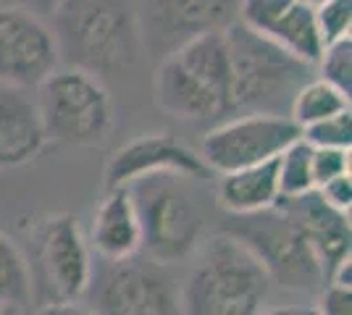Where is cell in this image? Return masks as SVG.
<instances>
[{"label":"cell","mask_w":352,"mask_h":315,"mask_svg":"<svg viewBox=\"0 0 352 315\" xmlns=\"http://www.w3.org/2000/svg\"><path fill=\"white\" fill-rule=\"evenodd\" d=\"M89 244L69 213L45 218L37 229V257L32 268L34 297L40 305L50 302H79L92 281Z\"/></svg>","instance_id":"cell-9"},{"label":"cell","mask_w":352,"mask_h":315,"mask_svg":"<svg viewBox=\"0 0 352 315\" xmlns=\"http://www.w3.org/2000/svg\"><path fill=\"white\" fill-rule=\"evenodd\" d=\"M140 221V255L155 266L190 260L203 244L206 215L182 176H147L126 187Z\"/></svg>","instance_id":"cell-5"},{"label":"cell","mask_w":352,"mask_h":315,"mask_svg":"<svg viewBox=\"0 0 352 315\" xmlns=\"http://www.w3.org/2000/svg\"><path fill=\"white\" fill-rule=\"evenodd\" d=\"M89 310L95 315H182L179 289L168 270L137 255L92 266Z\"/></svg>","instance_id":"cell-8"},{"label":"cell","mask_w":352,"mask_h":315,"mask_svg":"<svg viewBox=\"0 0 352 315\" xmlns=\"http://www.w3.org/2000/svg\"><path fill=\"white\" fill-rule=\"evenodd\" d=\"M53 34L69 69L85 74L126 71L140 60L145 34L142 16L126 3H63Z\"/></svg>","instance_id":"cell-3"},{"label":"cell","mask_w":352,"mask_h":315,"mask_svg":"<svg viewBox=\"0 0 352 315\" xmlns=\"http://www.w3.org/2000/svg\"><path fill=\"white\" fill-rule=\"evenodd\" d=\"M37 110L47 142L98 148L113 129V100L100 79L79 69H56L37 87Z\"/></svg>","instance_id":"cell-6"},{"label":"cell","mask_w":352,"mask_h":315,"mask_svg":"<svg viewBox=\"0 0 352 315\" xmlns=\"http://www.w3.org/2000/svg\"><path fill=\"white\" fill-rule=\"evenodd\" d=\"M281 202L287 205V210L302 229L313 255L321 263L323 279H329L331 270L337 268L342 260L350 257V215L331 210L318 197V192H310L297 200H281Z\"/></svg>","instance_id":"cell-15"},{"label":"cell","mask_w":352,"mask_h":315,"mask_svg":"<svg viewBox=\"0 0 352 315\" xmlns=\"http://www.w3.org/2000/svg\"><path fill=\"white\" fill-rule=\"evenodd\" d=\"M263 315H318L313 305H284V307H274L265 310Z\"/></svg>","instance_id":"cell-29"},{"label":"cell","mask_w":352,"mask_h":315,"mask_svg":"<svg viewBox=\"0 0 352 315\" xmlns=\"http://www.w3.org/2000/svg\"><path fill=\"white\" fill-rule=\"evenodd\" d=\"M316 27H318L323 47L350 37L352 3L350 0H323V3H316Z\"/></svg>","instance_id":"cell-24"},{"label":"cell","mask_w":352,"mask_h":315,"mask_svg":"<svg viewBox=\"0 0 352 315\" xmlns=\"http://www.w3.org/2000/svg\"><path fill=\"white\" fill-rule=\"evenodd\" d=\"M239 21L263 34L292 58L316 66L323 43L316 27V3L302 0H248L239 5Z\"/></svg>","instance_id":"cell-13"},{"label":"cell","mask_w":352,"mask_h":315,"mask_svg":"<svg viewBox=\"0 0 352 315\" xmlns=\"http://www.w3.org/2000/svg\"><path fill=\"white\" fill-rule=\"evenodd\" d=\"M150 8H153V19L161 24L163 34L168 37L184 34V43L206 32L229 27L236 14V5L232 3H161Z\"/></svg>","instance_id":"cell-18"},{"label":"cell","mask_w":352,"mask_h":315,"mask_svg":"<svg viewBox=\"0 0 352 315\" xmlns=\"http://www.w3.org/2000/svg\"><path fill=\"white\" fill-rule=\"evenodd\" d=\"M318 79L331 84L342 95H352V40L344 37L339 43L323 47L321 58H318Z\"/></svg>","instance_id":"cell-22"},{"label":"cell","mask_w":352,"mask_h":315,"mask_svg":"<svg viewBox=\"0 0 352 315\" xmlns=\"http://www.w3.org/2000/svg\"><path fill=\"white\" fill-rule=\"evenodd\" d=\"M263 263L271 281L287 289H310L326 281L318 257L313 255L300 224L287 210L284 202H276L271 210L255 215H234V224L226 229Z\"/></svg>","instance_id":"cell-7"},{"label":"cell","mask_w":352,"mask_h":315,"mask_svg":"<svg viewBox=\"0 0 352 315\" xmlns=\"http://www.w3.org/2000/svg\"><path fill=\"white\" fill-rule=\"evenodd\" d=\"M58 63V43L47 21L24 8H0V84L32 92Z\"/></svg>","instance_id":"cell-11"},{"label":"cell","mask_w":352,"mask_h":315,"mask_svg":"<svg viewBox=\"0 0 352 315\" xmlns=\"http://www.w3.org/2000/svg\"><path fill=\"white\" fill-rule=\"evenodd\" d=\"M89 247L105 263H118L140 255V221L129 189H108L92 215Z\"/></svg>","instance_id":"cell-16"},{"label":"cell","mask_w":352,"mask_h":315,"mask_svg":"<svg viewBox=\"0 0 352 315\" xmlns=\"http://www.w3.org/2000/svg\"><path fill=\"white\" fill-rule=\"evenodd\" d=\"M276 184H279V200H297L316 192L313 148L302 142V137L276 158Z\"/></svg>","instance_id":"cell-21"},{"label":"cell","mask_w":352,"mask_h":315,"mask_svg":"<svg viewBox=\"0 0 352 315\" xmlns=\"http://www.w3.org/2000/svg\"><path fill=\"white\" fill-rule=\"evenodd\" d=\"M263 263L232 234L203 240L179 289L182 315H263L271 297Z\"/></svg>","instance_id":"cell-1"},{"label":"cell","mask_w":352,"mask_h":315,"mask_svg":"<svg viewBox=\"0 0 352 315\" xmlns=\"http://www.w3.org/2000/svg\"><path fill=\"white\" fill-rule=\"evenodd\" d=\"M32 315H95L87 305L82 302H50V305H40Z\"/></svg>","instance_id":"cell-28"},{"label":"cell","mask_w":352,"mask_h":315,"mask_svg":"<svg viewBox=\"0 0 352 315\" xmlns=\"http://www.w3.org/2000/svg\"><path fill=\"white\" fill-rule=\"evenodd\" d=\"M350 110V97L334 90L331 84H326L321 79H310L302 90L294 95L292 108H289V119L305 129L313 124H321L326 119H334L339 113Z\"/></svg>","instance_id":"cell-20"},{"label":"cell","mask_w":352,"mask_h":315,"mask_svg":"<svg viewBox=\"0 0 352 315\" xmlns=\"http://www.w3.org/2000/svg\"><path fill=\"white\" fill-rule=\"evenodd\" d=\"M219 202L229 215H255L279 202L276 161L223 174L219 179Z\"/></svg>","instance_id":"cell-17"},{"label":"cell","mask_w":352,"mask_h":315,"mask_svg":"<svg viewBox=\"0 0 352 315\" xmlns=\"http://www.w3.org/2000/svg\"><path fill=\"white\" fill-rule=\"evenodd\" d=\"M302 137V129L289 116L245 113L210 129L200 142V161L210 174H232L252 165L276 161L292 142Z\"/></svg>","instance_id":"cell-10"},{"label":"cell","mask_w":352,"mask_h":315,"mask_svg":"<svg viewBox=\"0 0 352 315\" xmlns=\"http://www.w3.org/2000/svg\"><path fill=\"white\" fill-rule=\"evenodd\" d=\"M182 176V179H210L213 174L200 161V155L182 145L166 132H153L126 142L105 165L108 189H126L147 176Z\"/></svg>","instance_id":"cell-12"},{"label":"cell","mask_w":352,"mask_h":315,"mask_svg":"<svg viewBox=\"0 0 352 315\" xmlns=\"http://www.w3.org/2000/svg\"><path fill=\"white\" fill-rule=\"evenodd\" d=\"M350 174V150H313V184L316 189Z\"/></svg>","instance_id":"cell-25"},{"label":"cell","mask_w":352,"mask_h":315,"mask_svg":"<svg viewBox=\"0 0 352 315\" xmlns=\"http://www.w3.org/2000/svg\"><path fill=\"white\" fill-rule=\"evenodd\" d=\"M47 145L37 100L30 90L0 84V171L34 161Z\"/></svg>","instance_id":"cell-14"},{"label":"cell","mask_w":352,"mask_h":315,"mask_svg":"<svg viewBox=\"0 0 352 315\" xmlns=\"http://www.w3.org/2000/svg\"><path fill=\"white\" fill-rule=\"evenodd\" d=\"M316 192H318V197H321L331 210L350 215V208H352V176L350 174L329 181V184H323Z\"/></svg>","instance_id":"cell-26"},{"label":"cell","mask_w":352,"mask_h":315,"mask_svg":"<svg viewBox=\"0 0 352 315\" xmlns=\"http://www.w3.org/2000/svg\"><path fill=\"white\" fill-rule=\"evenodd\" d=\"M0 315H32L30 307H0Z\"/></svg>","instance_id":"cell-30"},{"label":"cell","mask_w":352,"mask_h":315,"mask_svg":"<svg viewBox=\"0 0 352 315\" xmlns=\"http://www.w3.org/2000/svg\"><path fill=\"white\" fill-rule=\"evenodd\" d=\"M318 315H352V292L344 286L326 284L318 305H313Z\"/></svg>","instance_id":"cell-27"},{"label":"cell","mask_w":352,"mask_h":315,"mask_svg":"<svg viewBox=\"0 0 352 315\" xmlns=\"http://www.w3.org/2000/svg\"><path fill=\"white\" fill-rule=\"evenodd\" d=\"M223 40L232 69L234 110L289 116L294 95L310 82L313 66L292 58L239 19L223 27Z\"/></svg>","instance_id":"cell-4"},{"label":"cell","mask_w":352,"mask_h":315,"mask_svg":"<svg viewBox=\"0 0 352 315\" xmlns=\"http://www.w3.org/2000/svg\"><path fill=\"white\" fill-rule=\"evenodd\" d=\"M153 95L161 110L184 121L232 113V69L223 30L206 32L174 47L155 69Z\"/></svg>","instance_id":"cell-2"},{"label":"cell","mask_w":352,"mask_h":315,"mask_svg":"<svg viewBox=\"0 0 352 315\" xmlns=\"http://www.w3.org/2000/svg\"><path fill=\"white\" fill-rule=\"evenodd\" d=\"M302 142L313 150H350L352 148V113L344 110L334 119L302 129Z\"/></svg>","instance_id":"cell-23"},{"label":"cell","mask_w":352,"mask_h":315,"mask_svg":"<svg viewBox=\"0 0 352 315\" xmlns=\"http://www.w3.org/2000/svg\"><path fill=\"white\" fill-rule=\"evenodd\" d=\"M32 300L30 260L8 234L0 231V307H30Z\"/></svg>","instance_id":"cell-19"}]
</instances>
